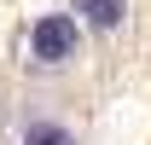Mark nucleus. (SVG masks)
<instances>
[{
	"label": "nucleus",
	"instance_id": "f257e3e1",
	"mask_svg": "<svg viewBox=\"0 0 151 145\" xmlns=\"http://www.w3.org/2000/svg\"><path fill=\"white\" fill-rule=\"evenodd\" d=\"M81 58V18L76 12H41L29 23V64L35 70H64Z\"/></svg>",
	"mask_w": 151,
	"mask_h": 145
},
{
	"label": "nucleus",
	"instance_id": "f03ea898",
	"mask_svg": "<svg viewBox=\"0 0 151 145\" xmlns=\"http://www.w3.org/2000/svg\"><path fill=\"white\" fill-rule=\"evenodd\" d=\"M18 145H81V134L70 122H58V116H23Z\"/></svg>",
	"mask_w": 151,
	"mask_h": 145
},
{
	"label": "nucleus",
	"instance_id": "7ed1b4c3",
	"mask_svg": "<svg viewBox=\"0 0 151 145\" xmlns=\"http://www.w3.org/2000/svg\"><path fill=\"white\" fill-rule=\"evenodd\" d=\"M76 18H81V29H93V35H116L128 23V0H81Z\"/></svg>",
	"mask_w": 151,
	"mask_h": 145
}]
</instances>
